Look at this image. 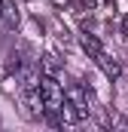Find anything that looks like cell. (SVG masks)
Here are the masks:
<instances>
[{
	"label": "cell",
	"mask_w": 128,
	"mask_h": 132,
	"mask_svg": "<svg viewBox=\"0 0 128 132\" xmlns=\"http://www.w3.org/2000/svg\"><path fill=\"white\" fill-rule=\"evenodd\" d=\"M37 89H40V98H43V108H46V111H61V104H64V86L58 83L55 74H40Z\"/></svg>",
	"instance_id": "6da1fadb"
},
{
	"label": "cell",
	"mask_w": 128,
	"mask_h": 132,
	"mask_svg": "<svg viewBox=\"0 0 128 132\" xmlns=\"http://www.w3.org/2000/svg\"><path fill=\"white\" fill-rule=\"evenodd\" d=\"M95 65L101 68V71H104V74H107L110 80H119V74H122L119 62H116V59H110L107 52H101V55H98V59H95Z\"/></svg>",
	"instance_id": "7a4b0ae2"
},
{
	"label": "cell",
	"mask_w": 128,
	"mask_h": 132,
	"mask_svg": "<svg viewBox=\"0 0 128 132\" xmlns=\"http://www.w3.org/2000/svg\"><path fill=\"white\" fill-rule=\"evenodd\" d=\"M79 46H82V49H86V52H89V59H98V55H101V52H104V46H101V40H98L95 34H79Z\"/></svg>",
	"instance_id": "3957f363"
},
{
	"label": "cell",
	"mask_w": 128,
	"mask_h": 132,
	"mask_svg": "<svg viewBox=\"0 0 128 132\" xmlns=\"http://www.w3.org/2000/svg\"><path fill=\"white\" fill-rule=\"evenodd\" d=\"M0 15H3V22H6V28H18V19H22V15H18L15 3H3V12H0Z\"/></svg>",
	"instance_id": "277c9868"
},
{
	"label": "cell",
	"mask_w": 128,
	"mask_h": 132,
	"mask_svg": "<svg viewBox=\"0 0 128 132\" xmlns=\"http://www.w3.org/2000/svg\"><path fill=\"white\" fill-rule=\"evenodd\" d=\"M40 65H43V74H55V77H58V71H61V62H58L55 52H46Z\"/></svg>",
	"instance_id": "5b68a950"
},
{
	"label": "cell",
	"mask_w": 128,
	"mask_h": 132,
	"mask_svg": "<svg viewBox=\"0 0 128 132\" xmlns=\"http://www.w3.org/2000/svg\"><path fill=\"white\" fill-rule=\"evenodd\" d=\"M122 37H128V15L122 19Z\"/></svg>",
	"instance_id": "8992f818"
},
{
	"label": "cell",
	"mask_w": 128,
	"mask_h": 132,
	"mask_svg": "<svg viewBox=\"0 0 128 132\" xmlns=\"http://www.w3.org/2000/svg\"><path fill=\"white\" fill-rule=\"evenodd\" d=\"M0 12H3V0H0Z\"/></svg>",
	"instance_id": "52a82bcc"
}]
</instances>
